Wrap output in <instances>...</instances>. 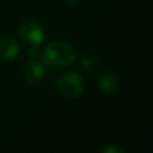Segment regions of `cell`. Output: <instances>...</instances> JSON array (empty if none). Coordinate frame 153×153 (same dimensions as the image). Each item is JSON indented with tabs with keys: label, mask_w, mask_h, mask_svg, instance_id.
<instances>
[{
	"label": "cell",
	"mask_w": 153,
	"mask_h": 153,
	"mask_svg": "<svg viewBox=\"0 0 153 153\" xmlns=\"http://www.w3.org/2000/svg\"><path fill=\"white\" fill-rule=\"evenodd\" d=\"M76 59V51L72 44L63 41L50 42L43 54L42 60L45 66L51 68H63L72 65Z\"/></svg>",
	"instance_id": "cell-1"
},
{
	"label": "cell",
	"mask_w": 153,
	"mask_h": 153,
	"mask_svg": "<svg viewBox=\"0 0 153 153\" xmlns=\"http://www.w3.org/2000/svg\"><path fill=\"white\" fill-rule=\"evenodd\" d=\"M56 88L63 97H67V98L79 97L85 88L84 79L79 73H75V72L65 73L57 79Z\"/></svg>",
	"instance_id": "cell-2"
},
{
	"label": "cell",
	"mask_w": 153,
	"mask_h": 153,
	"mask_svg": "<svg viewBox=\"0 0 153 153\" xmlns=\"http://www.w3.org/2000/svg\"><path fill=\"white\" fill-rule=\"evenodd\" d=\"M18 33L25 43L30 44V47L31 45H39L44 38V31H43L42 26L35 22H31V20L23 22L19 25Z\"/></svg>",
	"instance_id": "cell-3"
},
{
	"label": "cell",
	"mask_w": 153,
	"mask_h": 153,
	"mask_svg": "<svg viewBox=\"0 0 153 153\" xmlns=\"http://www.w3.org/2000/svg\"><path fill=\"white\" fill-rule=\"evenodd\" d=\"M45 65L42 60V55L30 56V60L24 66V76L29 84H37L42 80L45 73Z\"/></svg>",
	"instance_id": "cell-4"
},
{
	"label": "cell",
	"mask_w": 153,
	"mask_h": 153,
	"mask_svg": "<svg viewBox=\"0 0 153 153\" xmlns=\"http://www.w3.org/2000/svg\"><path fill=\"white\" fill-rule=\"evenodd\" d=\"M19 54V44L11 37L0 38V60L12 61Z\"/></svg>",
	"instance_id": "cell-5"
},
{
	"label": "cell",
	"mask_w": 153,
	"mask_h": 153,
	"mask_svg": "<svg viewBox=\"0 0 153 153\" xmlns=\"http://www.w3.org/2000/svg\"><path fill=\"white\" fill-rule=\"evenodd\" d=\"M99 88L104 92H114L115 90H117L118 85H120V79L118 75L111 71H106L102 74L99 81H98Z\"/></svg>",
	"instance_id": "cell-6"
},
{
	"label": "cell",
	"mask_w": 153,
	"mask_h": 153,
	"mask_svg": "<svg viewBox=\"0 0 153 153\" xmlns=\"http://www.w3.org/2000/svg\"><path fill=\"white\" fill-rule=\"evenodd\" d=\"M96 60H97V57H96V54H93V53H86L82 57H81V66L82 67H85V68H91V67H93V65L96 63Z\"/></svg>",
	"instance_id": "cell-7"
},
{
	"label": "cell",
	"mask_w": 153,
	"mask_h": 153,
	"mask_svg": "<svg viewBox=\"0 0 153 153\" xmlns=\"http://www.w3.org/2000/svg\"><path fill=\"white\" fill-rule=\"evenodd\" d=\"M105 153H122V149L117 148V147H114V146H108L103 149Z\"/></svg>",
	"instance_id": "cell-8"
}]
</instances>
